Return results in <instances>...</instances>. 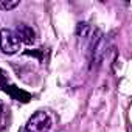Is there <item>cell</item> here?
<instances>
[{
  "label": "cell",
  "instance_id": "1",
  "mask_svg": "<svg viewBox=\"0 0 132 132\" xmlns=\"http://www.w3.org/2000/svg\"><path fill=\"white\" fill-rule=\"evenodd\" d=\"M0 48L6 54H14L20 50V40L16 34V31L11 30H0Z\"/></svg>",
  "mask_w": 132,
  "mask_h": 132
},
{
  "label": "cell",
  "instance_id": "2",
  "mask_svg": "<svg viewBox=\"0 0 132 132\" xmlns=\"http://www.w3.org/2000/svg\"><path fill=\"white\" fill-rule=\"evenodd\" d=\"M50 127H51V120L45 112L34 113L27 124V130L30 132H50Z\"/></svg>",
  "mask_w": 132,
  "mask_h": 132
},
{
  "label": "cell",
  "instance_id": "3",
  "mask_svg": "<svg viewBox=\"0 0 132 132\" xmlns=\"http://www.w3.org/2000/svg\"><path fill=\"white\" fill-rule=\"evenodd\" d=\"M16 34L20 40V44H27V45H31L34 40H36V33L33 31V28H30L28 25H19L17 30H16Z\"/></svg>",
  "mask_w": 132,
  "mask_h": 132
},
{
  "label": "cell",
  "instance_id": "4",
  "mask_svg": "<svg viewBox=\"0 0 132 132\" xmlns=\"http://www.w3.org/2000/svg\"><path fill=\"white\" fill-rule=\"evenodd\" d=\"M19 5V0H0V10H13Z\"/></svg>",
  "mask_w": 132,
  "mask_h": 132
},
{
  "label": "cell",
  "instance_id": "5",
  "mask_svg": "<svg viewBox=\"0 0 132 132\" xmlns=\"http://www.w3.org/2000/svg\"><path fill=\"white\" fill-rule=\"evenodd\" d=\"M2 120H3V103L0 101V123H2Z\"/></svg>",
  "mask_w": 132,
  "mask_h": 132
},
{
  "label": "cell",
  "instance_id": "6",
  "mask_svg": "<svg viewBox=\"0 0 132 132\" xmlns=\"http://www.w3.org/2000/svg\"><path fill=\"white\" fill-rule=\"evenodd\" d=\"M23 132H30V130H27V129H25V130H23Z\"/></svg>",
  "mask_w": 132,
  "mask_h": 132
}]
</instances>
